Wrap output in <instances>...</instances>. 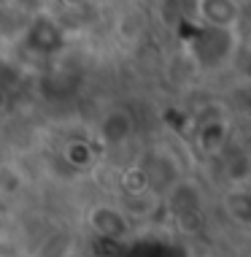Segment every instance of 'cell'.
<instances>
[{
    "mask_svg": "<svg viewBox=\"0 0 251 257\" xmlns=\"http://www.w3.org/2000/svg\"><path fill=\"white\" fill-rule=\"evenodd\" d=\"M197 14L216 30H229L240 22V6L235 0H197Z\"/></svg>",
    "mask_w": 251,
    "mask_h": 257,
    "instance_id": "6da1fadb",
    "label": "cell"
},
{
    "mask_svg": "<svg viewBox=\"0 0 251 257\" xmlns=\"http://www.w3.org/2000/svg\"><path fill=\"white\" fill-rule=\"evenodd\" d=\"M132 133V119L127 111L116 108V111H108L100 122V136L106 144H122L124 138Z\"/></svg>",
    "mask_w": 251,
    "mask_h": 257,
    "instance_id": "7a4b0ae2",
    "label": "cell"
}]
</instances>
